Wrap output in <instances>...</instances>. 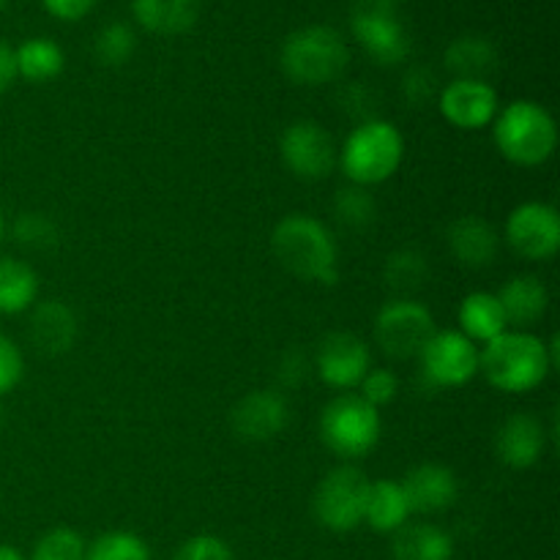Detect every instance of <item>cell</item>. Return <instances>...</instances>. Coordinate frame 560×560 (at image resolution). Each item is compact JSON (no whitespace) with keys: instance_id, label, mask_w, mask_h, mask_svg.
Masks as SVG:
<instances>
[{"instance_id":"cell-1","label":"cell","mask_w":560,"mask_h":560,"mask_svg":"<svg viewBox=\"0 0 560 560\" xmlns=\"http://www.w3.org/2000/svg\"><path fill=\"white\" fill-rule=\"evenodd\" d=\"M558 366V339L550 342L534 331H503L479 348V372L503 394H528Z\"/></svg>"},{"instance_id":"cell-2","label":"cell","mask_w":560,"mask_h":560,"mask_svg":"<svg viewBox=\"0 0 560 560\" xmlns=\"http://www.w3.org/2000/svg\"><path fill=\"white\" fill-rule=\"evenodd\" d=\"M271 249L279 266L312 284L339 279V244L326 222L310 213H288L271 233Z\"/></svg>"},{"instance_id":"cell-3","label":"cell","mask_w":560,"mask_h":560,"mask_svg":"<svg viewBox=\"0 0 560 560\" xmlns=\"http://www.w3.org/2000/svg\"><path fill=\"white\" fill-rule=\"evenodd\" d=\"M492 137L501 156L517 167H539L558 148L556 118L550 109L530 98H514L498 109Z\"/></svg>"},{"instance_id":"cell-4","label":"cell","mask_w":560,"mask_h":560,"mask_svg":"<svg viewBox=\"0 0 560 560\" xmlns=\"http://www.w3.org/2000/svg\"><path fill=\"white\" fill-rule=\"evenodd\" d=\"M284 77L295 85H331L348 71L350 47L331 25H306L290 33L279 52Z\"/></svg>"},{"instance_id":"cell-5","label":"cell","mask_w":560,"mask_h":560,"mask_svg":"<svg viewBox=\"0 0 560 560\" xmlns=\"http://www.w3.org/2000/svg\"><path fill=\"white\" fill-rule=\"evenodd\" d=\"M405 159V137L392 120H361L339 148V167L353 186H375L392 178Z\"/></svg>"},{"instance_id":"cell-6","label":"cell","mask_w":560,"mask_h":560,"mask_svg":"<svg viewBox=\"0 0 560 560\" xmlns=\"http://www.w3.org/2000/svg\"><path fill=\"white\" fill-rule=\"evenodd\" d=\"M381 410L372 408L361 394L342 392L320 413V441L345 463L366 457L381 441Z\"/></svg>"},{"instance_id":"cell-7","label":"cell","mask_w":560,"mask_h":560,"mask_svg":"<svg viewBox=\"0 0 560 560\" xmlns=\"http://www.w3.org/2000/svg\"><path fill=\"white\" fill-rule=\"evenodd\" d=\"M370 485V476L359 465L342 463L328 470L312 498V512L317 523L334 534H350L359 528L364 523Z\"/></svg>"},{"instance_id":"cell-8","label":"cell","mask_w":560,"mask_h":560,"mask_svg":"<svg viewBox=\"0 0 560 560\" xmlns=\"http://www.w3.org/2000/svg\"><path fill=\"white\" fill-rule=\"evenodd\" d=\"M350 31L375 63L397 66L410 55V36L399 20V0H353Z\"/></svg>"},{"instance_id":"cell-9","label":"cell","mask_w":560,"mask_h":560,"mask_svg":"<svg viewBox=\"0 0 560 560\" xmlns=\"http://www.w3.org/2000/svg\"><path fill=\"white\" fill-rule=\"evenodd\" d=\"M435 317L413 299H394L381 306L375 317V342L392 359H419L435 334Z\"/></svg>"},{"instance_id":"cell-10","label":"cell","mask_w":560,"mask_h":560,"mask_svg":"<svg viewBox=\"0 0 560 560\" xmlns=\"http://www.w3.org/2000/svg\"><path fill=\"white\" fill-rule=\"evenodd\" d=\"M282 162L295 178L323 180L339 164V148L331 131L317 120H295L279 140Z\"/></svg>"},{"instance_id":"cell-11","label":"cell","mask_w":560,"mask_h":560,"mask_svg":"<svg viewBox=\"0 0 560 560\" xmlns=\"http://www.w3.org/2000/svg\"><path fill=\"white\" fill-rule=\"evenodd\" d=\"M421 375L435 388H459L479 375V345L465 334L435 331L419 353Z\"/></svg>"},{"instance_id":"cell-12","label":"cell","mask_w":560,"mask_h":560,"mask_svg":"<svg viewBox=\"0 0 560 560\" xmlns=\"http://www.w3.org/2000/svg\"><path fill=\"white\" fill-rule=\"evenodd\" d=\"M509 249L534 262H547L560 249V217L556 206L541 200H528L514 208L503 228Z\"/></svg>"},{"instance_id":"cell-13","label":"cell","mask_w":560,"mask_h":560,"mask_svg":"<svg viewBox=\"0 0 560 560\" xmlns=\"http://www.w3.org/2000/svg\"><path fill=\"white\" fill-rule=\"evenodd\" d=\"M315 370L326 386L337 388V392H350L359 388L366 372L372 370L370 348L361 337L350 331H334L323 337L317 345Z\"/></svg>"},{"instance_id":"cell-14","label":"cell","mask_w":560,"mask_h":560,"mask_svg":"<svg viewBox=\"0 0 560 560\" xmlns=\"http://www.w3.org/2000/svg\"><path fill=\"white\" fill-rule=\"evenodd\" d=\"M438 109L454 129L476 131L492 126L501 98L487 80H452L438 96Z\"/></svg>"},{"instance_id":"cell-15","label":"cell","mask_w":560,"mask_h":560,"mask_svg":"<svg viewBox=\"0 0 560 560\" xmlns=\"http://www.w3.org/2000/svg\"><path fill=\"white\" fill-rule=\"evenodd\" d=\"M290 421L288 399L273 388H257L241 397L230 410V427L246 443H266L279 438Z\"/></svg>"},{"instance_id":"cell-16","label":"cell","mask_w":560,"mask_h":560,"mask_svg":"<svg viewBox=\"0 0 560 560\" xmlns=\"http://www.w3.org/2000/svg\"><path fill=\"white\" fill-rule=\"evenodd\" d=\"M405 498L410 503V512L416 514H438L454 506L459 495V481L452 468L441 463H421L405 474L399 481Z\"/></svg>"},{"instance_id":"cell-17","label":"cell","mask_w":560,"mask_h":560,"mask_svg":"<svg viewBox=\"0 0 560 560\" xmlns=\"http://www.w3.org/2000/svg\"><path fill=\"white\" fill-rule=\"evenodd\" d=\"M545 421L536 419L534 413H514L501 424L495 435V452L503 465L514 470L534 468L547 448Z\"/></svg>"},{"instance_id":"cell-18","label":"cell","mask_w":560,"mask_h":560,"mask_svg":"<svg viewBox=\"0 0 560 560\" xmlns=\"http://www.w3.org/2000/svg\"><path fill=\"white\" fill-rule=\"evenodd\" d=\"M448 249L457 257L459 266L487 268L498 257L501 235L485 217L468 213V217L454 219L448 228Z\"/></svg>"},{"instance_id":"cell-19","label":"cell","mask_w":560,"mask_h":560,"mask_svg":"<svg viewBox=\"0 0 560 560\" xmlns=\"http://www.w3.org/2000/svg\"><path fill=\"white\" fill-rule=\"evenodd\" d=\"M495 295L501 301L509 328L514 331H528L530 326L545 320L547 310H550V293H547L545 282L530 273L512 277Z\"/></svg>"},{"instance_id":"cell-20","label":"cell","mask_w":560,"mask_h":560,"mask_svg":"<svg viewBox=\"0 0 560 560\" xmlns=\"http://www.w3.org/2000/svg\"><path fill=\"white\" fill-rule=\"evenodd\" d=\"M27 334L42 353L60 355L71 350L77 334H80V323L63 301H42V304L36 301Z\"/></svg>"},{"instance_id":"cell-21","label":"cell","mask_w":560,"mask_h":560,"mask_svg":"<svg viewBox=\"0 0 560 560\" xmlns=\"http://www.w3.org/2000/svg\"><path fill=\"white\" fill-rule=\"evenodd\" d=\"M137 25L153 36H180L200 16V0H131Z\"/></svg>"},{"instance_id":"cell-22","label":"cell","mask_w":560,"mask_h":560,"mask_svg":"<svg viewBox=\"0 0 560 560\" xmlns=\"http://www.w3.org/2000/svg\"><path fill=\"white\" fill-rule=\"evenodd\" d=\"M457 331L465 334L479 348L501 337L503 331H509L501 301H498L495 293H487V290H476V293L465 295L457 310Z\"/></svg>"},{"instance_id":"cell-23","label":"cell","mask_w":560,"mask_h":560,"mask_svg":"<svg viewBox=\"0 0 560 560\" xmlns=\"http://www.w3.org/2000/svg\"><path fill=\"white\" fill-rule=\"evenodd\" d=\"M410 503L405 498V490L399 481L394 479H377L370 485V495H366L364 523L377 534H397L402 525L410 520Z\"/></svg>"},{"instance_id":"cell-24","label":"cell","mask_w":560,"mask_h":560,"mask_svg":"<svg viewBox=\"0 0 560 560\" xmlns=\"http://www.w3.org/2000/svg\"><path fill=\"white\" fill-rule=\"evenodd\" d=\"M38 301V273L31 262L0 255V315H22Z\"/></svg>"},{"instance_id":"cell-25","label":"cell","mask_w":560,"mask_h":560,"mask_svg":"<svg viewBox=\"0 0 560 560\" xmlns=\"http://www.w3.org/2000/svg\"><path fill=\"white\" fill-rule=\"evenodd\" d=\"M394 560H452L454 541L430 523H408L394 534Z\"/></svg>"},{"instance_id":"cell-26","label":"cell","mask_w":560,"mask_h":560,"mask_svg":"<svg viewBox=\"0 0 560 560\" xmlns=\"http://www.w3.org/2000/svg\"><path fill=\"white\" fill-rule=\"evenodd\" d=\"M443 60L454 80H487L498 66V49L485 36H463L448 44Z\"/></svg>"},{"instance_id":"cell-27","label":"cell","mask_w":560,"mask_h":560,"mask_svg":"<svg viewBox=\"0 0 560 560\" xmlns=\"http://www.w3.org/2000/svg\"><path fill=\"white\" fill-rule=\"evenodd\" d=\"M14 58L16 77H22V80L27 82H36V85L55 80L66 66V55L63 49H60V44L44 36L25 38V42L14 49Z\"/></svg>"},{"instance_id":"cell-28","label":"cell","mask_w":560,"mask_h":560,"mask_svg":"<svg viewBox=\"0 0 560 560\" xmlns=\"http://www.w3.org/2000/svg\"><path fill=\"white\" fill-rule=\"evenodd\" d=\"M137 49V36L131 31V25L126 22H109L102 31L96 33V42H93V52H96L98 63L109 66V69H118L131 60Z\"/></svg>"},{"instance_id":"cell-29","label":"cell","mask_w":560,"mask_h":560,"mask_svg":"<svg viewBox=\"0 0 560 560\" xmlns=\"http://www.w3.org/2000/svg\"><path fill=\"white\" fill-rule=\"evenodd\" d=\"M85 560H151V550L137 534L109 530L85 547Z\"/></svg>"},{"instance_id":"cell-30","label":"cell","mask_w":560,"mask_h":560,"mask_svg":"<svg viewBox=\"0 0 560 560\" xmlns=\"http://www.w3.org/2000/svg\"><path fill=\"white\" fill-rule=\"evenodd\" d=\"M427 273H430L427 260L416 249L394 252V255L386 260V268H383V279L388 282V288L399 290V293H408V290L421 288Z\"/></svg>"},{"instance_id":"cell-31","label":"cell","mask_w":560,"mask_h":560,"mask_svg":"<svg viewBox=\"0 0 560 560\" xmlns=\"http://www.w3.org/2000/svg\"><path fill=\"white\" fill-rule=\"evenodd\" d=\"M334 213L348 228L364 230L375 222L377 206L364 186H350V189L337 191V197H334Z\"/></svg>"},{"instance_id":"cell-32","label":"cell","mask_w":560,"mask_h":560,"mask_svg":"<svg viewBox=\"0 0 560 560\" xmlns=\"http://www.w3.org/2000/svg\"><path fill=\"white\" fill-rule=\"evenodd\" d=\"M85 539L71 528H52L36 541L31 560H85Z\"/></svg>"},{"instance_id":"cell-33","label":"cell","mask_w":560,"mask_h":560,"mask_svg":"<svg viewBox=\"0 0 560 560\" xmlns=\"http://www.w3.org/2000/svg\"><path fill=\"white\" fill-rule=\"evenodd\" d=\"M14 235L27 249H52L58 244V228L44 213H22L14 224Z\"/></svg>"},{"instance_id":"cell-34","label":"cell","mask_w":560,"mask_h":560,"mask_svg":"<svg viewBox=\"0 0 560 560\" xmlns=\"http://www.w3.org/2000/svg\"><path fill=\"white\" fill-rule=\"evenodd\" d=\"M359 394L372 408L381 410L383 405H392L397 399L399 377L392 370H386V366H372L364 375V381L359 383Z\"/></svg>"},{"instance_id":"cell-35","label":"cell","mask_w":560,"mask_h":560,"mask_svg":"<svg viewBox=\"0 0 560 560\" xmlns=\"http://www.w3.org/2000/svg\"><path fill=\"white\" fill-rule=\"evenodd\" d=\"M25 375V355L16 348V342L5 334H0V397L14 392Z\"/></svg>"},{"instance_id":"cell-36","label":"cell","mask_w":560,"mask_h":560,"mask_svg":"<svg viewBox=\"0 0 560 560\" xmlns=\"http://www.w3.org/2000/svg\"><path fill=\"white\" fill-rule=\"evenodd\" d=\"M173 560H233V552H230L228 541L219 539V536L200 534L184 541Z\"/></svg>"},{"instance_id":"cell-37","label":"cell","mask_w":560,"mask_h":560,"mask_svg":"<svg viewBox=\"0 0 560 560\" xmlns=\"http://www.w3.org/2000/svg\"><path fill=\"white\" fill-rule=\"evenodd\" d=\"M42 3L47 9V14H52L55 20L77 22L91 14L98 0H42Z\"/></svg>"},{"instance_id":"cell-38","label":"cell","mask_w":560,"mask_h":560,"mask_svg":"<svg viewBox=\"0 0 560 560\" xmlns=\"http://www.w3.org/2000/svg\"><path fill=\"white\" fill-rule=\"evenodd\" d=\"M16 80H20V77H16L14 47L5 42H0V96H3V93L9 91Z\"/></svg>"},{"instance_id":"cell-39","label":"cell","mask_w":560,"mask_h":560,"mask_svg":"<svg viewBox=\"0 0 560 560\" xmlns=\"http://www.w3.org/2000/svg\"><path fill=\"white\" fill-rule=\"evenodd\" d=\"M0 560H25V558H22V552L14 550V547L0 545Z\"/></svg>"},{"instance_id":"cell-40","label":"cell","mask_w":560,"mask_h":560,"mask_svg":"<svg viewBox=\"0 0 560 560\" xmlns=\"http://www.w3.org/2000/svg\"><path fill=\"white\" fill-rule=\"evenodd\" d=\"M3 238H5V219L3 213H0V244H3Z\"/></svg>"},{"instance_id":"cell-41","label":"cell","mask_w":560,"mask_h":560,"mask_svg":"<svg viewBox=\"0 0 560 560\" xmlns=\"http://www.w3.org/2000/svg\"><path fill=\"white\" fill-rule=\"evenodd\" d=\"M5 3H9V0H0V9H3V5H5Z\"/></svg>"}]
</instances>
